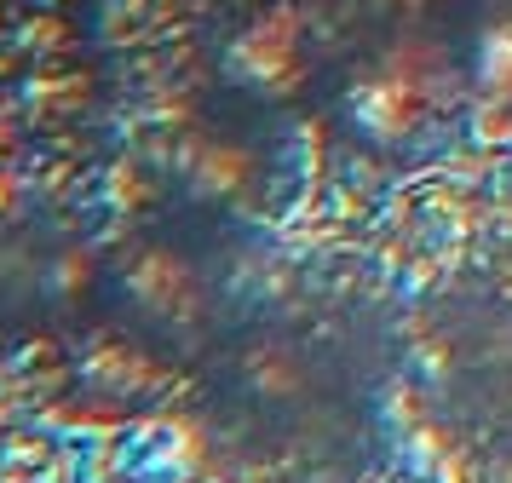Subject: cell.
Here are the masks:
<instances>
[{
  "instance_id": "2",
  "label": "cell",
  "mask_w": 512,
  "mask_h": 483,
  "mask_svg": "<svg viewBox=\"0 0 512 483\" xmlns=\"http://www.w3.org/2000/svg\"><path fill=\"white\" fill-rule=\"evenodd\" d=\"M248 236L196 219L139 213L133 225L104 242L93 311L144 357L173 368L185 386L219 357L242 317V276Z\"/></svg>"
},
{
  "instance_id": "6",
  "label": "cell",
  "mask_w": 512,
  "mask_h": 483,
  "mask_svg": "<svg viewBox=\"0 0 512 483\" xmlns=\"http://www.w3.org/2000/svg\"><path fill=\"white\" fill-rule=\"evenodd\" d=\"M104 242L70 225H0V351L41 345L81 322L98 299Z\"/></svg>"
},
{
  "instance_id": "3",
  "label": "cell",
  "mask_w": 512,
  "mask_h": 483,
  "mask_svg": "<svg viewBox=\"0 0 512 483\" xmlns=\"http://www.w3.org/2000/svg\"><path fill=\"white\" fill-rule=\"evenodd\" d=\"M294 121L231 110L213 98H179L127 144V179L139 184V213L254 236L300 179Z\"/></svg>"
},
{
  "instance_id": "7",
  "label": "cell",
  "mask_w": 512,
  "mask_h": 483,
  "mask_svg": "<svg viewBox=\"0 0 512 483\" xmlns=\"http://www.w3.org/2000/svg\"><path fill=\"white\" fill-rule=\"evenodd\" d=\"M334 35H374V29H472L489 0H317Z\"/></svg>"
},
{
  "instance_id": "8",
  "label": "cell",
  "mask_w": 512,
  "mask_h": 483,
  "mask_svg": "<svg viewBox=\"0 0 512 483\" xmlns=\"http://www.w3.org/2000/svg\"><path fill=\"white\" fill-rule=\"evenodd\" d=\"M478 52V110H495L512 133V0H489L472 23Z\"/></svg>"
},
{
  "instance_id": "1",
  "label": "cell",
  "mask_w": 512,
  "mask_h": 483,
  "mask_svg": "<svg viewBox=\"0 0 512 483\" xmlns=\"http://www.w3.org/2000/svg\"><path fill=\"white\" fill-rule=\"evenodd\" d=\"M196 391L225 460L277 483H346L374 455V386L317 322H236Z\"/></svg>"
},
{
  "instance_id": "4",
  "label": "cell",
  "mask_w": 512,
  "mask_h": 483,
  "mask_svg": "<svg viewBox=\"0 0 512 483\" xmlns=\"http://www.w3.org/2000/svg\"><path fill=\"white\" fill-rule=\"evenodd\" d=\"M478 110L472 29H374L340 35L323 121L369 161H420Z\"/></svg>"
},
{
  "instance_id": "5",
  "label": "cell",
  "mask_w": 512,
  "mask_h": 483,
  "mask_svg": "<svg viewBox=\"0 0 512 483\" xmlns=\"http://www.w3.org/2000/svg\"><path fill=\"white\" fill-rule=\"evenodd\" d=\"M334 52L340 35L317 0H231L190 35L185 92L300 127L323 110Z\"/></svg>"
}]
</instances>
